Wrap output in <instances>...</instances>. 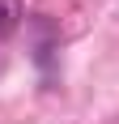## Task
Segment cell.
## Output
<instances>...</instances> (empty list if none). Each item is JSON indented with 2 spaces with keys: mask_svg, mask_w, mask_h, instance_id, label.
Masks as SVG:
<instances>
[{
  "mask_svg": "<svg viewBox=\"0 0 119 124\" xmlns=\"http://www.w3.org/2000/svg\"><path fill=\"white\" fill-rule=\"evenodd\" d=\"M21 17H26L21 0H0V39L17 34V26H21Z\"/></svg>",
  "mask_w": 119,
  "mask_h": 124,
  "instance_id": "6da1fadb",
  "label": "cell"
}]
</instances>
